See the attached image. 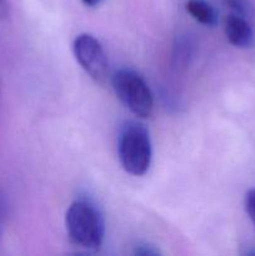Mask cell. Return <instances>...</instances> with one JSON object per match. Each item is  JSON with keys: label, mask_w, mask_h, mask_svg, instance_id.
I'll list each match as a JSON object with an SVG mask.
<instances>
[{"label": "cell", "mask_w": 255, "mask_h": 256, "mask_svg": "<svg viewBox=\"0 0 255 256\" xmlns=\"http://www.w3.org/2000/svg\"><path fill=\"white\" fill-rule=\"evenodd\" d=\"M65 226L72 244L88 252H98L105 235V222L94 202L75 200L65 215Z\"/></svg>", "instance_id": "cell-1"}, {"label": "cell", "mask_w": 255, "mask_h": 256, "mask_svg": "<svg viewBox=\"0 0 255 256\" xmlns=\"http://www.w3.org/2000/svg\"><path fill=\"white\" fill-rule=\"evenodd\" d=\"M118 154L122 169L134 176H142L152 164V142L149 130L138 122H128L120 130Z\"/></svg>", "instance_id": "cell-2"}, {"label": "cell", "mask_w": 255, "mask_h": 256, "mask_svg": "<svg viewBox=\"0 0 255 256\" xmlns=\"http://www.w3.org/2000/svg\"><path fill=\"white\" fill-rule=\"evenodd\" d=\"M112 89L118 99L139 118L152 116L154 98L144 78L130 69H120L112 79Z\"/></svg>", "instance_id": "cell-3"}, {"label": "cell", "mask_w": 255, "mask_h": 256, "mask_svg": "<svg viewBox=\"0 0 255 256\" xmlns=\"http://www.w3.org/2000/svg\"><path fill=\"white\" fill-rule=\"evenodd\" d=\"M72 50L80 66L98 84H104L109 74V62L102 42L92 34L82 32L75 38Z\"/></svg>", "instance_id": "cell-4"}, {"label": "cell", "mask_w": 255, "mask_h": 256, "mask_svg": "<svg viewBox=\"0 0 255 256\" xmlns=\"http://www.w3.org/2000/svg\"><path fill=\"white\" fill-rule=\"evenodd\" d=\"M225 34L230 44L236 48H246L252 42V30L245 16L232 12L225 22Z\"/></svg>", "instance_id": "cell-5"}, {"label": "cell", "mask_w": 255, "mask_h": 256, "mask_svg": "<svg viewBox=\"0 0 255 256\" xmlns=\"http://www.w3.org/2000/svg\"><path fill=\"white\" fill-rule=\"evenodd\" d=\"M185 9L200 24L206 25V26H215L216 25V12L205 0H188L186 4H185Z\"/></svg>", "instance_id": "cell-6"}, {"label": "cell", "mask_w": 255, "mask_h": 256, "mask_svg": "<svg viewBox=\"0 0 255 256\" xmlns=\"http://www.w3.org/2000/svg\"><path fill=\"white\" fill-rule=\"evenodd\" d=\"M222 4H224L232 14L246 16L248 4L245 2V0H222Z\"/></svg>", "instance_id": "cell-7"}, {"label": "cell", "mask_w": 255, "mask_h": 256, "mask_svg": "<svg viewBox=\"0 0 255 256\" xmlns=\"http://www.w3.org/2000/svg\"><path fill=\"white\" fill-rule=\"evenodd\" d=\"M245 210L255 226V189H250L245 195Z\"/></svg>", "instance_id": "cell-8"}, {"label": "cell", "mask_w": 255, "mask_h": 256, "mask_svg": "<svg viewBox=\"0 0 255 256\" xmlns=\"http://www.w3.org/2000/svg\"><path fill=\"white\" fill-rule=\"evenodd\" d=\"M135 255H142V256H146V255H159L160 252L159 249L154 246V245L150 244H139L135 246L134 250Z\"/></svg>", "instance_id": "cell-9"}, {"label": "cell", "mask_w": 255, "mask_h": 256, "mask_svg": "<svg viewBox=\"0 0 255 256\" xmlns=\"http://www.w3.org/2000/svg\"><path fill=\"white\" fill-rule=\"evenodd\" d=\"M8 15V2L6 0H0V19H4Z\"/></svg>", "instance_id": "cell-10"}, {"label": "cell", "mask_w": 255, "mask_h": 256, "mask_svg": "<svg viewBox=\"0 0 255 256\" xmlns=\"http://www.w3.org/2000/svg\"><path fill=\"white\" fill-rule=\"evenodd\" d=\"M82 2H84L86 6L94 8V6H96V5H99L100 2H102V0H82Z\"/></svg>", "instance_id": "cell-11"}, {"label": "cell", "mask_w": 255, "mask_h": 256, "mask_svg": "<svg viewBox=\"0 0 255 256\" xmlns=\"http://www.w3.org/2000/svg\"><path fill=\"white\" fill-rule=\"evenodd\" d=\"M2 219H4V204H2V196H0V232H2Z\"/></svg>", "instance_id": "cell-12"}, {"label": "cell", "mask_w": 255, "mask_h": 256, "mask_svg": "<svg viewBox=\"0 0 255 256\" xmlns=\"http://www.w3.org/2000/svg\"><path fill=\"white\" fill-rule=\"evenodd\" d=\"M244 254H245V255H249V256H255V249L248 250V252H245Z\"/></svg>", "instance_id": "cell-13"}]
</instances>
